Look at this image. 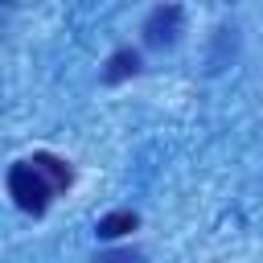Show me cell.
Here are the masks:
<instances>
[{
    "label": "cell",
    "mask_w": 263,
    "mask_h": 263,
    "mask_svg": "<svg viewBox=\"0 0 263 263\" xmlns=\"http://www.w3.org/2000/svg\"><path fill=\"white\" fill-rule=\"evenodd\" d=\"M8 193H12V201H16L25 214H45L58 189L49 185V177H45L33 160H21V164L8 168Z\"/></svg>",
    "instance_id": "6da1fadb"
},
{
    "label": "cell",
    "mask_w": 263,
    "mask_h": 263,
    "mask_svg": "<svg viewBox=\"0 0 263 263\" xmlns=\"http://www.w3.org/2000/svg\"><path fill=\"white\" fill-rule=\"evenodd\" d=\"M181 21H185L181 4H160V8H152L148 21H144V41H148V45H173L177 33H181Z\"/></svg>",
    "instance_id": "7a4b0ae2"
},
{
    "label": "cell",
    "mask_w": 263,
    "mask_h": 263,
    "mask_svg": "<svg viewBox=\"0 0 263 263\" xmlns=\"http://www.w3.org/2000/svg\"><path fill=\"white\" fill-rule=\"evenodd\" d=\"M33 164L49 177V185L62 193V189H70V181H74V173H70V164L62 160V156H49V152H33Z\"/></svg>",
    "instance_id": "3957f363"
},
{
    "label": "cell",
    "mask_w": 263,
    "mask_h": 263,
    "mask_svg": "<svg viewBox=\"0 0 263 263\" xmlns=\"http://www.w3.org/2000/svg\"><path fill=\"white\" fill-rule=\"evenodd\" d=\"M136 70H140V53H136V49H115V53L107 58L103 78H107V82H123V78L136 74Z\"/></svg>",
    "instance_id": "277c9868"
},
{
    "label": "cell",
    "mask_w": 263,
    "mask_h": 263,
    "mask_svg": "<svg viewBox=\"0 0 263 263\" xmlns=\"http://www.w3.org/2000/svg\"><path fill=\"white\" fill-rule=\"evenodd\" d=\"M140 226V218L132 214V210H115V214H107V218H99V238H119V234H127V230H136Z\"/></svg>",
    "instance_id": "5b68a950"
},
{
    "label": "cell",
    "mask_w": 263,
    "mask_h": 263,
    "mask_svg": "<svg viewBox=\"0 0 263 263\" xmlns=\"http://www.w3.org/2000/svg\"><path fill=\"white\" fill-rule=\"evenodd\" d=\"M99 263H144L140 255H127V251H115V255H103Z\"/></svg>",
    "instance_id": "8992f818"
}]
</instances>
